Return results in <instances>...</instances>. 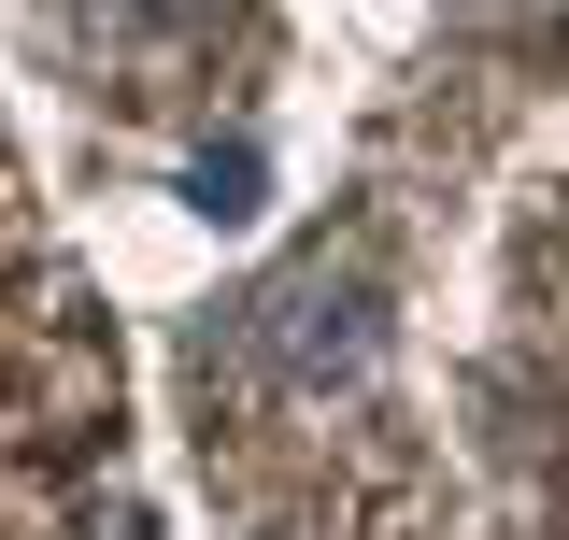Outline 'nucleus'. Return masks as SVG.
I'll use <instances>...</instances> for the list:
<instances>
[{
  "label": "nucleus",
  "mask_w": 569,
  "mask_h": 540,
  "mask_svg": "<svg viewBox=\"0 0 569 540\" xmlns=\"http://www.w3.org/2000/svg\"><path fill=\"white\" fill-rule=\"evenodd\" d=\"M142 14H171V0H142Z\"/></svg>",
  "instance_id": "obj_1"
}]
</instances>
